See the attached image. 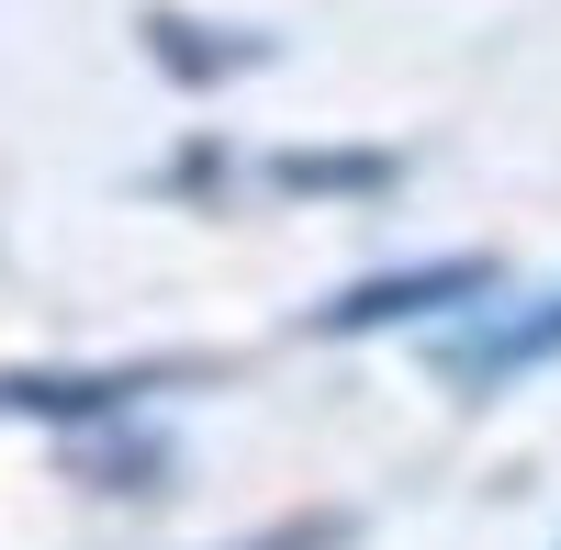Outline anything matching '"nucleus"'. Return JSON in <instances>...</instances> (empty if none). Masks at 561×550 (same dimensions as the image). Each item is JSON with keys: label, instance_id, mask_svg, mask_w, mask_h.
<instances>
[{"label": "nucleus", "instance_id": "obj_4", "mask_svg": "<svg viewBox=\"0 0 561 550\" xmlns=\"http://www.w3.org/2000/svg\"><path fill=\"white\" fill-rule=\"evenodd\" d=\"M270 180H293V192H370V180H393V158H270Z\"/></svg>", "mask_w": 561, "mask_h": 550}, {"label": "nucleus", "instance_id": "obj_2", "mask_svg": "<svg viewBox=\"0 0 561 550\" xmlns=\"http://www.w3.org/2000/svg\"><path fill=\"white\" fill-rule=\"evenodd\" d=\"M539 359H561V293L494 314V326H472V337H449V382H517V371H539Z\"/></svg>", "mask_w": 561, "mask_h": 550}, {"label": "nucleus", "instance_id": "obj_1", "mask_svg": "<svg viewBox=\"0 0 561 550\" xmlns=\"http://www.w3.org/2000/svg\"><path fill=\"white\" fill-rule=\"evenodd\" d=\"M483 293H494V259L382 270V282H348L337 303H314V337H359V326H393V314H427V303H483Z\"/></svg>", "mask_w": 561, "mask_h": 550}, {"label": "nucleus", "instance_id": "obj_3", "mask_svg": "<svg viewBox=\"0 0 561 550\" xmlns=\"http://www.w3.org/2000/svg\"><path fill=\"white\" fill-rule=\"evenodd\" d=\"M147 45H158L169 79H225V68H259L270 57V45H203V23H180V12H147Z\"/></svg>", "mask_w": 561, "mask_h": 550}]
</instances>
